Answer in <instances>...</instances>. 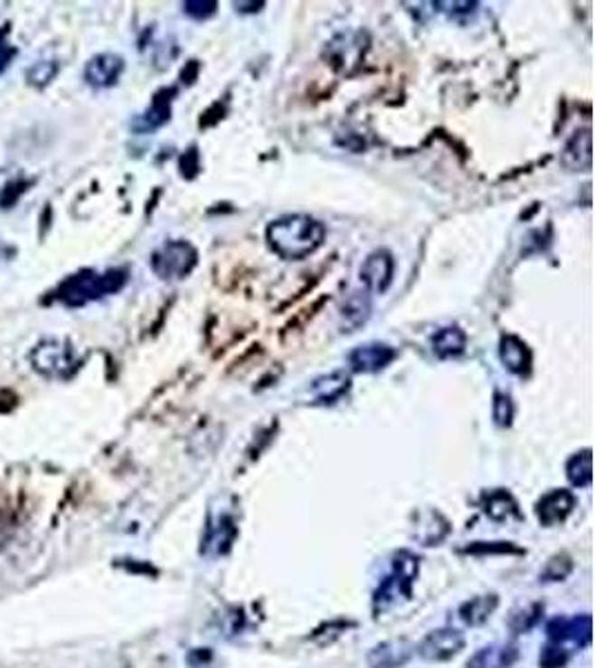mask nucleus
I'll list each match as a JSON object with an SVG mask.
<instances>
[{
    "label": "nucleus",
    "mask_w": 595,
    "mask_h": 668,
    "mask_svg": "<svg viewBox=\"0 0 595 668\" xmlns=\"http://www.w3.org/2000/svg\"><path fill=\"white\" fill-rule=\"evenodd\" d=\"M342 321H344V328H348L345 333H354L357 328H362L364 324L368 321L371 316V299H368L366 292H350L345 295V299L342 301Z\"/></svg>",
    "instance_id": "22"
},
{
    "label": "nucleus",
    "mask_w": 595,
    "mask_h": 668,
    "mask_svg": "<svg viewBox=\"0 0 595 668\" xmlns=\"http://www.w3.org/2000/svg\"><path fill=\"white\" fill-rule=\"evenodd\" d=\"M239 526L237 519L230 511H210L208 522H205L203 537H201L199 552L203 557H223L232 550L234 541H237Z\"/></svg>",
    "instance_id": "4"
},
{
    "label": "nucleus",
    "mask_w": 595,
    "mask_h": 668,
    "mask_svg": "<svg viewBox=\"0 0 595 668\" xmlns=\"http://www.w3.org/2000/svg\"><path fill=\"white\" fill-rule=\"evenodd\" d=\"M268 243L286 261H301L321 248L326 237L324 223L306 214H290L268 225Z\"/></svg>",
    "instance_id": "1"
},
{
    "label": "nucleus",
    "mask_w": 595,
    "mask_h": 668,
    "mask_svg": "<svg viewBox=\"0 0 595 668\" xmlns=\"http://www.w3.org/2000/svg\"><path fill=\"white\" fill-rule=\"evenodd\" d=\"M520 660V648L511 642L488 644L470 655L467 668H511Z\"/></svg>",
    "instance_id": "15"
},
{
    "label": "nucleus",
    "mask_w": 595,
    "mask_h": 668,
    "mask_svg": "<svg viewBox=\"0 0 595 668\" xmlns=\"http://www.w3.org/2000/svg\"><path fill=\"white\" fill-rule=\"evenodd\" d=\"M575 506H578V499H575V494L571 490L555 488L542 494L540 502L535 503V515L540 519L542 526L551 528L566 522V517L575 511Z\"/></svg>",
    "instance_id": "9"
},
{
    "label": "nucleus",
    "mask_w": 595,
    "mask_h": 668,
    "mask_svg": "<svg viewBox=\"0 0 595 668\" xmlns=\"http://www.w3.org/2000/svg\"><path fill=\"white\" fill-rule=\"evenodd\" d=\"M415 655V646L408 639H388V642L377 644L368 653V666L371 668H401L411 662Z\"/></svg>",
    "instance_id": "14"
},
{
    "label": "nucleus",
    "mask_w": 595,
    "mask_h": 668,
    "mask_svg": "<svg viewBox=\"0 0 595 668\" xmlns=\"http://www.w3.org/2000/svg\"><path fill=\"white\" fill-rule=\"evenodd\" d=\"M56 74H59V62L41 61V62H33L30 70H27L25 79L30 85L45 88V85H50V80H54Z\"/></svg>",
    "instance_id": "29"
},
{
    "label": "nucleus",
    "mask_w": 595,
    "mask_h": 668,
    "mask_svg": "<svg viewBox=\"0 0 595 668\" xmlns=\"http://www.w3.org/2000/svg\"><path fill=\"white\" fill-rule=\"evenodd\" d=\"M450 535L449 519L433 508L415 513V523H412V540L421 546H439L446 537Z\"/></svg>",
    "instance_id": "10"
},
{
    "label": "nucleus",
    "mask_w": 595,
    "mask_h": 668,
    "mask_svg": "<svg viewBox=\"0 0 595 668\" xmlns=\"http://www.w3.org/2000/svg\"><path fill=\"white\" fill-rule=\"evenodd\" d=\"M392 272H395V259L388 249H377L364 261L362 266V283L371 292H386L392 283Z\"/></svg>",
    "instance_id": "11"
},
{
    "label": "nucleus",
    "mask_w": 595,
    "mask_h": 668,
    "mask_svg": "<svg viewBox=\"0 0 595 668\" xmlns=\"http://www.w3.org/2000/svg\"><path fill=\"white\" fill-rule=\"evenodd\" d=\"M546 637L553 644H562V646H578L587 648L591 644V615H558L546 624Z\"/></svg>",
    "instance_id": "7"
},
{
    "label": "nucleus",
    "mask_w": 595,
    "mask_h": 668,
    "mask_svg": "<svg viewBox=\"0 0 595 668\" xmlns=\"http://www.w3.org/2000/svg\"><path fill=\"white\" fill-rule=\"evenodd\" d=\"M32 368L47 379H65L74 368V350L67 341L45 339L30 353Z\"/></svg>",
    "instance_id": "5"
},
{
    "label": "nucleus",
    "mask_w": 595,
    "mask_h": 668,
    "mask_svg": "<svg viewBox=\"0 0 595 668\" xmlns=\"http://www.w3.org/2000/svg\"><path fill=\"white\" fill-rule=\"evenodd\" d=\"M482 511H484V515L497 523L511 522V519H522L520 506H517L515 497H513L508 490H502V488L491 490V493H484Z\"/></svg>",
    "instance_id": "18"
},
{
    "label": "nucleus",
    "mask_w": 595,
    "mask_h": 668,
    "mask_svg": "<svg viewBox=\"0 0 595 668\" xmlns=\"http://www.w3.org/2000/svg\"><path fill=\"white\" fill-rule=\"evenodd\" d=\"M562 163L575 172L591 170V129L584 127L571 136V141L564 146Z\"/></svg>",
    "instance_id": "19"
},
{
    "label": "nucleus",
    "mask_w": 595,
    "mask_h": 668,
    "mask_svg": "<svg viewBox=\"0 0 595 668\" xmlns=\"http://www.w3.org/2000/svg\"><path fill=\"white\" fill-rule=\"evenodd\" d=\"M123 70H126V62L118 54H96L94 59L88 61L85 65V80L88 85H92L96 89L112 88L118 79H121Z\"/></svg>",
    "instance_id": "13"
},
{
    "label": "nucleus",
    "mask_w": 595,
    "mask_h": 668,
    "mask_svg": "<svg viewBox=\"0 0 595 668\" xmlns=\"http://www.w3.org/2000/svg\"><path fill=\"white\" fill-rule=\"evenodd\" d=\"M196 172H199V152H196V147H192L181 156V174L185 179H194Z\"/></svg>",
    "instance_id": "34"
},
{
    "label": "nucleus",
    "mask_w": 595,
    "mask_h": 668,
    "mask_svg": "<svg viewBox=\"0 0 595 668\" xmlns=\"http://www.w3.org/2000/svg\"><path fill=\"white\" fill-rule=\"evenodd\" d=\"M571 655H573L571 648L549 642L540 653V668H566L571 662Z\"/></svg>",
    "instance_id": "28"
},
{
    "label": "nucleus",
    "mask_w": 595,
    "mask_h": 668,
    "mask_svg": "<svg viewBox=\"0 0 595 668\" xmlns=\"http://www.w3.org/2000/svg\"><path fill=\"white\" fill-rule=\"evenodd\" d=\"M500 359H502V363L506 365V370H511L513 374H520V377L529 374L531 350H529V345L520 339V336H513V334L502 336Z\"/></svg>",
    "instance_id": "20"
},
{
    "label": "nucleus",
    "mask_w": 595,
    "mask_h": 668,
    "mask_svg": "<svg viewBox=\"0 0 595 668\" xmlns=\"http://www.w3.org/2000/svg\"><path fill=\"white\" fill-rule=\"evenodd\" d=\"M571 573H573V560L566 552H558L540 570V579L546 581V584H551V581H564Z\"/></svg>",
    "instance_id": "27"
},
{
    "label": "nucleus",
    "mask_w": 595,
    "mask_h": 668,
    "mask_svg": "<svg viewBox=\"0 0 595 668\" xmlns=\"http://www.w3.org/2000/svg\"><path fill=\"white\" fill-rule=\"evenodd\" d=\"M467 646V637L458 628H438L429 633L415 648L421 660L426 662H449Z\"/></svg>",
    "instance_id": "8"
},
{
    "label": "nucleus",
    "mask_w": 595,
    "mask_h": 668,
    "mask_svg": "<svg viewBox=\"0 0 595 668\" xmlns=\"http://www.w3.org/2000/svg\"><path fill=\"white\" fill-rule=\"evenodd\" d=\"M395 357H397L395 348H391L388 343H366L357 345V348L348 354V363L354 372L371 374L379 372V370H383L386 365H391Z\"/></svg>",
    "instance_id": "12"
},
{
    "label": "nucleus",
    "mask_w": 595,
    "mask_h": 668,
    "mask_svg": "<svg viewBox=\"0 0 595 668\" xmlns=\"http://www.w3.org/2000/svg\"><path fill=\"white\" fill-rule=\"evenodd\" d=\"M126 283H128L126 270H108V272L85 270L65 278V281L61 283L59 290H56V299L67 307H80L90 304V301L114 295V292L121 290Z\"/></svg>",
    "instance_id": "2"
},
{
    "label": "nucleus",
    "mask_w": 595,
    "mask_h": 668,
    "mask_svg": "<svg viewBox=\"0 0 595 668\" xmlns=\"http://www.w3.org/2000/svg\"><path fill=\"white\" fill-rule=\"evenodd\" d=\"M462 555H526L524 548L511 544V541H470L468 546L459 548Z\"/></svg>",
    "instance_id": "26"
},
{
    "label": "nucleus",
    "mask_w": 595,
    "mask_h": 668,
    "mask_svg": "<svg viewBox=\"0 0 595 668\" xmlns=\"http://www.w3.org/2000/svg\"><path fill=\"white\" fill-rule=\"evenodd\" d=\"M184 12L188 16L196 18V21H203V18H210L217 12V3H201V0H196V3H184Z\"/></svg>",
    "instance_id": "32"
},
{
    "label": "nucleus",
    "mask_w": 595,
    "mask_h": 668,
    "mask_svg": "<svg viewBox=\"0 0 595 668\" xmlns=\"http://www.w3.org/2000/svg\"><path fill=\"white\" fill-rule=\"evenodd\" d=\"M175 89H161L152 100L150 108L137 117L132 121V129L134 132H155V129L161 127L170 121V112H172V96H175Z\"/></svg>",
    "instance_id": "16"
},
{
    "label": "nucleus",
    "mask_w": 595,
    "mask_h": 668,
    "mask_svg": "<svg viewBox=\"0 0 595 668\" xmlns=\"http://www.w3.org/2000/svg\"><path fill=\"white\" fill-rule=\"evenodd\" d=\"M210 660H212V651H210V648H194V651H190V655H188V664L194 668L208 664Z\"/></svg>",
    "instance_id": "35"
},
{
    "label": "nucleus",
    "mask_w": 595,
    "mask_h": 668,
    "mask_svg": "<svg viewBox=\"0 0 595 668\" xmlns=\"http://www.w3.org/2000/svg\"><path fill=\"white\" fill-rule=\"evenodd\" d=\"M542 615H544V604H540V602L531 604V607L515 610V613L508 617V628L513 631V635L529 633L542 622Z\"/></svg>",
    "instance_id": "25"
},
{
    "label": "nucleus",
    "mask_w": 595,
    "mask_h": 668,
    "mask_svg": "<svg viewBox=\"0 0 595 668\" xmlns=\"http://www.w3.org/2000/svg\"><path fill=\"white\" fill-rule=\"evenodd\" d=\"M25 185H27V183H23V181L7 183V185L3 187V192H0V205H3V208H12V205L16 203L18 196H21L23 192L27 190Z\"/></svg>",
    "instance_id": "31"
},
{
    "label": "nucleus",
    "mask_w": 595,
    "mask_h": 668,
    "mask_svg": "<svg viewBox=\"0 0 595 668\" xmlns=\"http://www.w3.org/2000/svg\"><path fill=\"white\" fill-rule=\"evenodd\" d=\"M497 607H500V597L496 593L477 595V597H470L468 602H464L458 608V615L467 626H482V624H486L491 619V615L496 613Z\"/></svg>",
    "instance_id": "21"
},
{
    "label": "nucleus",
    "mask_w": 595,
    "mask_h": 668,
    "mask_svg": "<svg viewBox=\"0 0 595 668\" xmlns=\"http://www.w3.org/2000/svg\"><path fill=\"white\" fill-rule=\"evenodd\" d=\"M152 270L163 281L185 278L196 266V249L188 241H167L152 254Z\"/></svg>",
    "instance_id": "6"
},
{
    "label": "nucleus",
    "mask_w": 595,
    "mask_h": 668,
    "mask_svg": "<svg viewBox=\"0 0 595 668\" xmlns=\"http://www.w3.org/2000/svg\"><path fill=\"white\" fill-rule=\"evenodd\" d=\"M513 415H515V408H513L511 397L504 395V392H496L493 399V419L500 428H508L513 424Z\"/></svg>",
    "instance_id": "30"
},
{
    "label": "nucleus",
    "mask_w": 595,
    "mask_h": 668,
    "mask_svg": "<svg viewBox=\"0 0 595 668\" xmlns=\"http://www.w3.org/2000/svg\"><path fill=\"white\" fill-rule=\"evenodd\" d=\"M433 353L439 359H453L467 350V334L458 325H449V328H441L433 334Z\"/></svg>",
    "instance_id": "23"
},
{
    "label": "nucleus",
    "mask_w": 595,
    "mask_h": 668,
    "mask_svg": "<svg viewBox=\"0 0 595 668\" xmlns=\"http://www.w3.org/2000/svg\"><path fill=\"white\" fill-rule=\"evenodd\" d=\"M593 456L591 448H584L580 453H575L566 461V479L573 484L575 488H589L593 482Z\"/></svg>",
    "instance_id": "24"
},
{
    "label": "nucleus",
    "mask_w": 595,
    "mask_h": 668,
    "mask_svg": "<svg viewBox=\"0 0 595 668\" xmlns=\"http://www.w3.org/2000/svg\"><path fill=\"white\" fill-rule=\"evenodd\" d=\"M417 578H420V557L411 550L395 552L391 573L382 579L375 595H373V613H375V617L397 607L401 599L411 597Z\"/></svg>",
    "instance_id": "3"
},
{
    "label": "nucleus",
    "mask_w": 595,
    "mask_h": 668,
    "mask_svg": "<svg viewBox=\"0 0 595 668\" xmlns=\"http://www.w3.org/2000/svg\"><path fill=\"white\" fill-rule=\"evenodd\" d=\"M16 47L9 45L7 41H0V74H3L5 70L9 67V62H12L14 56H16Z\"/></svg>",
    "instance_id": "36"
},
{
    "label": "nucleus",
    "mask_w": 595,
    "mask_h": 668,
    "mask_svg": "<svg viewBox=\"0 0 595 668\" xmlns=\"http://www.w3.org/2000/svg\"><path fill=\"white\" fill-rule=\"evenodd\" d=\"M243 622H246V617H243L241 608H230L228 613L223 615V633L228 637L237 635V633L243 628Z\"/></svg>",
    "instance_id": "33"
},
{
    "label": "nucleus",
    "mask_w": 595,
    "mask_h": 668,
    "mask_svg": "<svg viewBox=\"0 0 595 668\" xmlns=\"http://www.w3.org/2000/svg\"><path fill=\"white\" fill-rule=\"evenodd\" d=\"M350 390V377L345 372H330L324 377H316L308 388L310 403H321V406H328V403L339 401L345 392Z\"/></svg>",
    "instance_id": "17"
}]
</instances>
